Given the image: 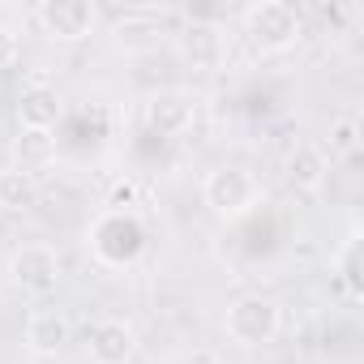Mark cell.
<instances>
[{"instance_id": "cell-1", "label": "cell", "mask_w": 364, "mask_h": 364, "mask_svg": "<svg viewBox=\"0 0 364 364\" xmlns=\"http://www.w3.org/2000/svg\"><path fill=\"white\" fill-rule=\"evenodd\" d=\"M86 249L103 270H129L150 249V228L141 210H99L86 228Z\"/></svg>"}, {"instance_id": "cell-2", "label": "cell", "mask_w": 364, "mask_h": 364, "mask_svg": "<svg viewBox=\"0 0 364 364\" xmlns=\"http://www.w3.org/2000/svg\"><path fill=\"white\" fill-rule=\"evenodd\" d=\"M202 202L210 215H219L223 223H240L257 210L262 202V185H257V176L240 163H223L215 171H206L202 180Z\"/></svg>"}, {"instance_id": "cell-3", "label": "cell", "mask_w": 364, "mask_h": 364, "mask_svg": "<svg viewBox=\"0 0 364 364\" xmlns=\"http://www.w3.org/2000/svg\"><path fill=\"white\" fill-rule=\"evenodd\" d=\"M223 334L236 347H266L283 334V304L262 291H245L223 313Z\"/></svg>"}, {"instance_id": "cell-4", "label": "cell", "mask_w": 364, "mask_h": 364, "mask_svg": "<svg viewBox=\"0 0 364 364\" xmlns=\"http://www.w3.org/2000/svg\"><path fill=\"white\" fill-rule=\"evenodd\" d=\"M300 35H304V22L287 0H257V5L245 9V39L262 56H279V52L296 48Z\"/></svg>"}, {"instance_id": "cell-5", "label": "cell", "mask_w": 364, "mask_h": 364, "mask_svg": "<svg viewBox=\"0 0 364 364\" xmlns=\"http://www.w3.org/2000/svg\"><path fill=\"white\" fill-rule=\"evenodd\" d=\"M9 279L26 296H52L60 283V253L52 245H39V240L18 245L9 253Z\"/></svg>"}, {"instance_id": "cell-6", "label": "cell", "mask_w": 364, "mask_h": 364, "mask_svg": "<svg viewBox=\"0 0 364 364\" xmlns=\"http://www.w3.org/2000/svg\"><path fill=\"white\" fill-rule=\"evenodd\" d=\"M176 48H180V56H185L189 69H198V73H219V69L228 65L232 39H228V31H223L219 22H198V18H193L185 31L176 35Z\"/></svg>"}, {"instance_id": "cell-7", "label": "cell", "mask_w": 364, "mask_h": 364, "mask_svg": "<svg viewBox=\"0 0 364 364\" xmlns=\"http://www.w3.org/2000/svg\"><path fill=\"white\" fill-rule=\"evenodd\" d=\"M18 124H22V133H52L56 124H60V116H65V95L52 86V82H43V77H31L22 90H18Z\"/></svg>"}, {"instance_id": "cell-8", "label": "cell", "mask_w": 364, "mask_h": 364, "mask_svg": "<svg viewBox=\"0 0 364 364\" xmlns=\"http://www.w3.org/2000/svg\"><path fill=\"white\" fill-rule=\"evenodd\" d=\"M35 22L43 26V35H52L60 43H77L95 31L99 14H95L90 0H43L35 9Z\"/></svg>"}, {"instance_id": "cell-9", "label": "cell", "mask_w": 364, "mask_h": 364, "mask_svg": "<svg viewBox=\"0 0 364 364\" xmlns=\"http://www.w3.org/2000/svg\"><path fill=\"white\" fill-rule=\"evenodd\" d=\"M137 330L124 317H99L86 330V360L90 364H133Z\"/></svg>"}, {"instance_id": "cell-10", "label": "cell", "mask_w": 364, "mask_h": 364, "mask_svg": "<svg viewBox=\"0 0 364 364\" xmlns=\"http://www.w3.org/2000/svg\"><path fill=\"white\" fill-rule=\"evenodd\" d=\"M146 124L159 133V137H180L189 133L193 120H198V99L189 90H159L146 99Z\"/></svg>"}, {"instance_id": "cell-11", "label": "cell", "mask_w": 364, "mask_h": 364, "mask_svg": "<svg viewBox=\"0 0 364 364\" xmlns=\"http://www.w3.org/2000/svg\"><path fill=\"white\" fill-rule=\"evenodd\" d=\"M22 338H26V351H31V355L52 360V355H60V351L69 347L73 321H69V313H60V309H35V313L26 317Z\"/></svg>"}, {"instance_id": "cell-12", "label": "cell", "mask_w": 364, "mask_h": 364, "mask_svg": "<svg viewBox=\"0 0 364 364\" xmlns=\"http://www.w3.org/2000/svg\"><path fill=\"white\" fill-rule=\"evenodd\" d=\"M283 176L291 180L296 189L317 193V189L326 185V176H330V154H326V146H321V141H296V146L287 150V159H283Z\"/></svg>"}, {"instance_id": "cell-13", "label": "cell", "mask_w": 364, "mask_h": 364, "mask_svg": "<svg viewBox=\"0 0 364 364\" xmlns=\"http://www.w3.org/2000/svg\"><path fill=\"white\" fill-rule=\"evenodd\" d=\"M39 206V180L26 167H0V210H35Z\"/></svg>"}, {"instance_id": "cell-14", "label": "cell", "mask_w": 364, "mask_h": 364, "mask_svg": "<svg viewBox=\"0 0 364 364\" xmlns=\"http://www.w3.org/2000/svg\"><path fill=\"white\" fill-rule=\"evenodd\" d=\"M116 43L124 48V52H150V48H159V39H163V26L154 22V18H146V14H133V18H124V22H116Z\"/></svg>"}, {"instance_id": "cell-15", "label": "cell", "mask_w": 364, "mask_h": 364, "mask_svg": "<svg viewBox=\"0 0 364 364\" xmlns=\"http://www.w3.org/2000/svg\"><path fill=\"white\" fill-rule=\"evenodd\" d=\"M338 283H343V291H347V300L351 304H360V236H347L343 240V249H338Z\"/></svg>"}, {"instance_id": "cell-16", "label": "cell", "mask_w": 364, "mask_h": 364, "mask_svg": "<svg viewBox=\"0 0 364 364\" xmlns=\"http://www.w3.org/2000/svg\"><path fill=\"white\" fill-rule=\"evenodd\" d=\"M360 150V120L347 112V116H334L330 120V150L326 154H343V159H351Z\"/></svg>"}, {"instance_id": "cell-17", "label": "cell", "mask_w": 364, "mask_h": 364, "mask_svg": "<svg viewBox=\"0 0 364 364\" xmlns=\"http://www.w3.org/2000/svg\"><path fill=\"white\" fill-rule=\"evenodd\" d=\"M14 150H18V159H22L18 167L35 171V163H48V159H52V137H48V133H22Z\"/></svg>"}, {"instance_id": "cell-18", "label": "cell", "mask_w": 364, "mask_h": 364, "mask_svg": "<svg viewBox=\"0 0 364 364\" xmlns=\"http://www.w3.org/2000/svg\"><path fill=\"white\" fill-rule=\"evenodd\" d=\"M141 185L133 176H124V180H116V185L107 189V202H103V210H137L141 206Z\"/></svg>"}, {"instance_id": "cell-19", "label": "cell", "mask_w": 364, "mask_h": 364, "mask_svg": "<svg viewBox=\"0 0 364 364\" xmlns=\"http://www.w3.org/2000/svg\"><path fill=\"white\" fill-rule=\"evenodd\" d=\"M22 60V35L14 31V26H5V22H0V73H5V69H14Z\"/></svg>"}]
</instances>
